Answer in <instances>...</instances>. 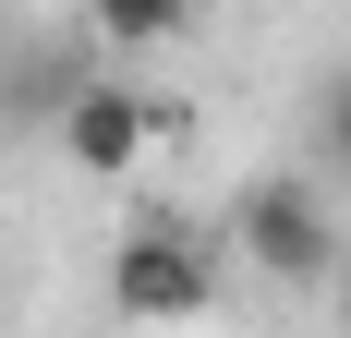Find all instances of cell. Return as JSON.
<instances>
[{
    "label": "cell",
    "mask_w": 351,
    "mask_h": 338,
    "mask_svg": "<svg viewBox=\"0 0 351 338\" xmlns=\"http://www.w3.org/2000/svg\"><path fill=\"white\" fill-rule=\"evenodd\" d=\"M230 242L279 290H327V266H339V218H327V194L303 169H254L243 194H230Z\"/></svg>",
    "instance_id": "6da1fadb"
},
{
    "label": "cell",
    "mask_w": 351,
    "mask_h": 338,
    "mask_svg": "<svg viewBox=\"0 0 351 338\" xmlns=\"http://www.w3.org/2000/svg\"><path fill=\"white\" fill-rule=\"evenodd\" d=\"M182 25L194 12H170V0H97V49H170Z\"/></svg>",
    "instance_id": "277c9868"
},
{
    "label": "cell",
    "mask_w": 351,
    "mask_h": 338,
    "mask_svg": "<svg viewBox=\"0 0 351 338\" xmlns=\"http://www.w3.org/2000/svg\"><path fill=\"white\" fill-rule=\"evenodd\" d=\"M158 133H170V109L145 97L134 73H85L61 109V157L85 169V181H134L145 157H158Z\"/></svg>",
    "instance_id": "3957f363"
},
{
    "label": "cell",
    "mask_w": 351,
    "mask_h": 338,
    "mask_svg": "<svg viewBox=\"0 0 351 338\" xmlns=\"http://www.w3.org/2000/svg\"><path fill=\"white\" fill-rule=\"evenodd\" d=\"M315 169H327V181H351V73H327V85H315Z\"/></svg>",
    "instance_id": "5b68a950"
},
{
    "label": "cell",
    "mask_w": 351,
    "mask_h": 338,
    "mask_svg": "<svg viewBox=\"0 0 351 338\" xmlns=\"http://www.w3.org/2000/svg\"><path fill=\"white\" fill-rule=\"evenodd\" d=\"M109 302L134 314V326H182V314L218 302V254L194 230H170V218H145V230H121V254H109Z\"/></svg>",
    "instance_id": "7a4b0ae2"
}]
</instances>
